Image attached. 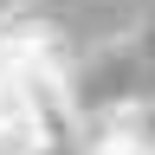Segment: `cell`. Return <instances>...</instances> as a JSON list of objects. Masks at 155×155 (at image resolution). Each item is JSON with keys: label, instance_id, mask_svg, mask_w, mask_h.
<instances>
[{"label": "cell", "instance_id": "cell-3", "mask_svg": "<svg viewBox=\"0 0 155 155\" xmlns=\"http://www.w3.org/2000/svg\"><path fill=\"white\" fill-rule=\"evenodd\" d=\"M129 52H136V84H142V104H155V13H142V26H136Z\"/></svg>", "mask_w": 155, "mask_h": 155}, {"label": "cell", "instance_id": "cell-1", "mask_svg": "<svg viewBox=\"0 0 155 155\" xmlns=\"http://www.w3.org/2000/svg\"><path fill=\"white\" fill-rule=\"evenodd\" d=\"M0 65L7 71H78V58L52 19H13V26H0Z\"/></svg>", "mask_w": 155, "mask_h": 155}, {"label": "cell", "instance_id": "cell-5", "mask_svg": "<svg viewBox=\"0 0 155 155\" xmlns=\"http://www.w3.org/2000/svg\"><path fill=\"white\" fill-rule=\"evenodd\" d=\"M32 155H84V149H52V142H45V149H32Z\"/></svg>", "mask_w": 155, "mask_h": 155}, {"label": "cell", "instance_id": "cell-2", "mask_svg": "<svg viewBox=\"0 0 155 155\" xmlns=\"http://www.w3.org/2000/svg\"><path fill=\"white\" fill-rule=\"evenodd\" d=\"M32 149H45L39 110H32L26 84H19V78L0 65V155H32Z\"/></svg>", "mask_w": 155, "mask_h": 155}, {"label": "cell", "instance_id": "cell-4", "mask_svg": "<svg viewBox=\"0 0 155 155\" xmlns=\"http://www.w3.org/2000/svg\"><path fill=\"white\" fill-rule=\"evenodd\" d=\"M19 19V0H0V26H13Z\"/></svg>", "mask_w": 155, "mask_h": 155}]
</instances>
